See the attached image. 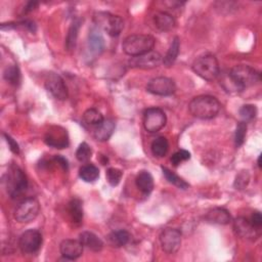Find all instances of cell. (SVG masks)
Listing matches in <instances>:
<instances>
[{
    "label": "cell",
    "instance_id": "1",
    "mask_svg": "<svg viewBox=\"0 0 262 262\" xmlns=\"http://www.w3.org/2000/svg\"><path fill=\"white\" fill-rule=\"evenodd\" d=\"M221 108L220 103L214 97L200 96L195 98L189 106L191 114L199 119L207 120L217 116Z\"/></svg>",
    "mask_w": 262,
    "mask_h": 262
},
{
    "label": "cell",
    "instance_id": "2",
    "mask_svg": "<svg viewBox=\"0 0 262 262\" xmlns=\"http://www.w3.org/2000/svg\"><path fill=\"white\" fill-rule=\"evenodd\" d=\"M8 194L12 199H19L28 188V180L25 172L18 165H11L6 176Z\"/></svg>",
    "mask_w": 262,
    "mask_h": 262
},
{
    "label": "cell",
    "instance_id": "3",
    "mask_svg": "<svg viewBox=\"0 0 262 262\" xmlns=\"http://www.w3.org/2000/svg\"><path fill=\"white\" fill-rule=\"evenodd\" d=\"M155 38L151 35L136 34L128 36L122 44L123 51L130 56H137L153 50Z\"/></svg>",
    "mask_w": 262,
    "mask_h": 262
},
{
    "label": "cell",
    "instance_id": "4",
    "mask_svg": "<svg viewBox=\"0 0 262 262\" xmlns=\"http://www.w3.org/2000/svg\"><path fill=\"white\" fill-rule=\"evenodd\" d=\"M228 75L241 92L247 89V87L259 83L261 80L260 73L252 67L246 65H239L234 67Z\"/></svg>",
    "mask_w": 262,
    "mask_h": 262
},
{
    "label": "cell",
    "instance_id": "5",
    "mask_svg": "<svg viewBox=\"0 0 262 262\" xmlns=\"http://www.w3.org/2000/svg\"><path fill=\"white\" fill-rule=\"evenodd\" d=\"M194 72L201 78L212 81L219 75V65L214 55L206 54L200 56L193 64Z\"/></svg>",
    "mask_w": 262,
    "mask_h": 262
},
{
    "label": "cell",
    "instance_id": "6",
    "mask_svg": "<svg viewBox=\"0 0 262 262\" xmlns=\"http://www.w3.org/2000/svg\"><path fill=\"white\" fill-rule=\"evenodd\" d=\"M40 211V205L37 199L28 198L24 200L17 207L15 211V218L20 223H28L34 220Z\"/></svg>",
    "mask_w": 262,
    "mask_h": 262
},
{
    "label": "cell",
    "instance_id": "7",
    "mask_svg": "<svg viewBox=\"0 0 262 262\" xmlns=\"http://www.w3.org/2000/svg\"><path fill=\"white\" fill-rule=\"evenodd\" d=\"M99 27L103 28L110 36H119L124 28L123 20L119 16L111 15L109 13H100L95 18Z\"/></svg>",
    "mask_w": 262,
    "mask_h": 262
},
{
    "label": "cell",
    "instance_id": "8",
    "mask_svg": "<svg viewBox=\"0 0 262 262\" xmlns=\"http://www.w3.org/2000/svg\"><path fill=\"white\" fill-rule=\"evenodd\" d=\"M177 86L174 81L167 77H157L152 80L147 85V91L155 96L168 97L176 93Z\"/></svg>",
    "mask_w": 262,
    "mask_h": 262
},
{
    "label": "cell",
    "instance_id": "9",
    "mask_svg": "<svg viewBox=\"0 0 262 262\" xmlns=\"http://www.w3.org/2000/svg\"><path fill=\"white\" fill-rule=\"evenodd\" d=\"M166 114L160 108H150L143 114V126L147 131L155 133L166 124Z\"/></svg>",
    "mask_w": 262,
    "mask_h": 262
},
{
    "label": "cell",
    "instance_id": "10",
    "mask_svg": "<svg viewBox=\"0 0 262 262\" xmlns=\"http://www.w3.org/2000/svg\"><path fill=\"white\" fill-rule=\"evenodd\" d=\"M162 249L167 254H176L182 245V234L176 228H165L160 235Z\"/></svg>",
    "mask_w": 262,
    "mask_h": 262
},
{
    "label": "cell",
    "instance_id": "11",
    "mask_svg": "<svg viewBox=\"0 0 262 262\" xmlns=\"http://www.w3.org/2000/svg\"><path fill=\"white\" fill-rule=\"evenodd\" d=\"M42 245V236L37 229L25 231L19 240V247L25 254L36 253Z\"/></svg>",
    "mask_w": 262,
    "mask_h": 262
},
{
    "label": "cell",
    "instance_id": "12",
    "mask_svg": "<svg viewBox=\"0 0 262 262\" xmlns=\"http://www.w3.org/2000/svg\"><path fill=\"white\" fill-rule=\"evenodd\" d=\"M45 89L56 100L65 101L68 98V89L64 79L55 74L49 73L45 79Z\"/></svg>",
    "mask_w": 262,
    "mask_h": 262
},
{
    "label": "cell",
    "instance_id": "13",
    "mask_svg": "<svg viewBox=\"0 0 262 262\" xmlns=\"http://www.w3.org/2000/svg\"><path fill=\"white\" fill-rule=\"evenodd\" d=\"M163 62L161 54L155 50H151L143 54L131 57L129 64L133 68L150 70L159 67Z\"/></svg>",
    "mask_w": 262,
    "mask_h": 262
},
{
    "label": "cell",
    "instance_id": "14",
    "mask_svg": "<svg viewBox=\"0 0 262 262\" xmlns=\"http://www.w3.org/2000/svg\"><path fill=\"white\" fill-rule=\"evenodd\" d=\"M234 229L237 236L243 239L255 240L259 237V228L254 226L252 222L245 217H239L234 221Z\"/></svg>",
    "mask_w": 262,
    "mask_h": 262
},
{
    "label": "cell",
    "instance_id": "15",
    "mask_svg": "<svg viewBox=\"0 0 262 262\" xmlns=\"http://www.w3.org/2000/svg\"><path fill=\"white\" fill-rule=\"evenodd\" d=\"M46 144L55 149H65L69 145L67 130L62 127H53L49 129L45 135Z\"/></svg>",
    "mask_w": 262,
    "mask_h": 262
},
{
    "label": "cell",
    "instance_id": "16",
    "mask_svg": "<svg viewBox=\"0 0 262 262\" xmlns=\"http://www.w3.org/2000/svg\"><path fill=\"white\" fill-rule=\"evenodd\" d=\"M83 247L84 246L80 241L67 239L62 242L60 250L65 258L69 260H75L82 255Z\"/></svg>",
    "mask_w": 262,
    "mask_h": 262
},
{
    "label": "cell",
    "instance_id": "17",
    "mask_svg": "<svg viewBox=\"0 0 262 262\" xmlns=\"http://www.w3.org/2000/svg\"><path fill=\"white\" fill-rule=\"evenodd\" d=\"M116 128V123L112 119H105L100 125L96 126L94 129L95 137L100 141L108 140L114 133Z\"/></svg>",
    "mask_w": 262,
    "mask_h": 262
},
{
    "label": "cell",
    "instance_id": "18",
    "mask_svg": "<svg viewBox=\"0 0 262 262\" xmlns=\"http://www.w3.org/2000/svg\"><path fill=\"white\" fill-rule=\"evenodd\" d=\"M79 241L84 247L95 252H99L104 248V242L97 235L91 231L81 232L79 236Z\"/></svg>",
    "mask_w": 262,
    "mask_h": 262
},
{
    "label": "cell",
    "instance_id": "19",
    "mask_svg": "<svg viewBox=\"0 0 262 262\" xmlns=\"http://www.w3.org/2000/svg\"><path fill=\"white\" fill-rule=\"evenodd\" d=\"M205 219L209 223L225 225L231 221V216L228 211L223 208H214L206 214Z\"/></svg>",
    "mask_w": 262,
    "mask_h": 262
},
{
    "label": "cell",
    "instance_id": "20",
    "mask_svg": "<svg viewBox=\"0 0 262 262\" xmlns=\"http://www.w3.org/2000/svg\"><path fill=\"white\" fill-rule=\"evenodd\" d=\"M89 48L95 54H101L105 49V39L98 29H93L89 35Z\"/></svg>",
    "mask_w": 262,
    "mask_h": 262
},
{
    "label": "cell",
    "instance_id": "21",
    "mask_svg": "<svg viewBox=\"0 0 262 262\" xmlns=\"http://www.w3.org/2000/svg\"><path fill=\"white\" fill-rule=\"evenodd\" d=\"M154 22L157 26V28L163 32L171 31L174 27H176V20L173 17L167 13L159 12L154 16Z\"/></svg>",
    "mask_w": 262,
    "mask_h": 262
},
{
    "label": "cell",
    "instance_id": "22",
    "mask_svg": "<svg viewBox=\"0 0 262 262\" xmlns=\"http://www.w3.org/2000/svg\"><path fill=\"white\" fill-rule=\"evenodd\" d=\"M136 186L143 194H150L154 189V179L149 171H140L136 178Z\"/></svg>",
    "mask_w": 262,
    "mask_h": 262
},
{
    "label": "cell",
    "instance_id": "23",
    "mask_svg": "<svg viewBox=\"0 0 262 262\" xmlns=\"http://www.w3.org/2000/svg\"><path fill=\"white\" fill-rule=\"evenodd\" d=\"M79 177L86 183H93L100 178V170L94 164H86L80 168Z\"/></svg>",
    "mask_w": 262,
    "mask_h": 262
},
{
    "label": "cell",
    "instance_id": "24",
    "mask_svg": "<svg viewBox=\"0 0 262 262\" xmlns=\"http://www.w3.org/2000/svg\"><path fill=\"white\" fill-rule=\"evenodd\" d=\"M68 210H69V214L71 216V219L72 221L79 225L82 220H83V206H82V202L75 198V199H72L69 203V206H68Z\"/></svg>",
    "mask_w": 262,
    "mask_h": 262
},
{
    "label": "cell",
    "instance_id": "25",
    "mask_svg": "<svg viewBox=\"0 0 262 262\" xmlns=\"http://www.w3.org/2000/svg\"><path fill=\"white\" fill-rule=\"evenodd\" d=\"M180 47H181V40L179 37H176L173 39V41L163 60V63L166 67H171L174 63H176V61L179 56V53H180Z\"/></svg>",
    "mask_w": 262,
    "mask_h": 262
},
{
    "label": "cell",
    "instance_id": "26",
    "mask_svg": "<svg viewBox=\"0 0 262 262\" xmlns=\"http://www.w3.org/2000/svg\"><path fill=\"white\" fill-rule=\"evenodd\" d=\"M80 26H81L80 20H76L72 23V25L69 29L68 35H67V39H66V46H67L68 50H73L75 48Z\"/></svg>",
    "mask_w": 262,
    "mask_h": 262
},
{
    "label": "cell",
    "instance_id": "27",
    "mask_svg": "<svg viewBox=\"0 0 262 262\" xmlns=\"http://www.w3.org/2000/svg\"><path fill=\"white\" fill-rule=\"evenodd\" d=\"M152 153L155 157L157 158H162L164 157L167 152H168V149H169V143H168V140L161 136V137H158L156 138L153 142H152Z\"/></svg>",
    "mask_w": 262,
    "mask_h": 262
},
{
    "label": "cell",
    "instance_id": "28",
    "mask_svg": "<svg viewBox=\"0 0 262 262\" xmlns=\"http://www.w3.org/2000/svg\"><path fill=\"white\" fill-rule=\"evenodd\" d=\"M162 171H163V174L165 179L170 183L172 184L173 186L178 187L179 189H182V190H187L189 189L190 185L188 183H186L183 179H181L180 177H178L176 173L172 172L171 170H169L168 168L166 167H162Z\"/></svg>",
    "mask_w": 262,
    "mask_h": 262
},
{
    "label": "cell",
    "instance_id": "29",
    "mask_svg": "<svg viewBox=\"0 0 262 262\" xmlns=\"http://www.w3.org/2000/svg\"><path fill=\"white\" fill-rule=\"evenodd\" d=\"M83 120L86 124H89L93 127H96V126L100 125L105 120V118L102 115V113L100 111H98L97 109H89L84 113Z\"/></svg>",
    "mask_w": 262,
    "mask_h": 262
},
{
    "label": "cell",
    "instance_id": "30",
    "mask_svg": "<svg viewBox=\"0 0 262 262\" xmlns=\"http://www.w3.org/2000/svg\"><path fill=\"white\" fill-rule=\"evenodd\" d=\"M130 240V235L128 231L120 229V230H116L113 231L110 236H109V241L110 243L114 246V247H122L125 246L126 244H128Z\"/></svg>",
    "mask_w": 262,
    "mask_h": 262
},
{
    "label": "cell",
    "instance_id": "31",
    "mask_svg": "<svg viewBox=\"0 0 262 262\" xmlns=\"http://www.w3.org/2000/svg\"><path fill=\"white\" fill-rule=\"evenodd\" d=\"M5 79L12 85H19L21 82V71L16 65L9 66L4 73Z\"/></svg>",
    "mask_w": 262,
    "mask_h": 262
},
{
    "label": "cell",
    "instance_id": "32",
    "mask_svg": "<svg viewBox=\"0 0 262 262\" xmlns=\"http://www.w3.org/2000/svg\"><path fill=\"white\" fill-rule=\"evenodd\" d=\"M106 177H107L108 183L112 187H117L120 184L121 180H122L123 172L120 169H118V168H109L107 170Z\"/></svg>",
    "mask_w": 262,
    "mask_h": 262
},
{
    "label": "cell",
    "instance_id": "33",
    "mask_svg": "<svg viewBox=\"0 0 262 262\" xmlns=\"http://www.w3.org/2000/svg\"><path fill=\"white\" fill-rule=\"evenodd\" d=\"M93 155L92 148L86 142H82L76 151V158L80 162H87Z\"/></svg>",
    "mask_w": 262,
    "mask_h": 262
},
{
    "label": "cell",
    "instance_id": "34",
    "mask_svg": "<svg viewBox=\"0 0 262 262\" xmlns=\"http://www.w3.org/2000/svg\"><path fill=\"white\" fill-rule=\"evenodd\" d=\"M239 113L241 118L244 120V122H247L255 118L257 114V109L254 105H245L240 109Z\"/></svg>",
    "mask_w": 262,
    "mask_h": 262
},
{
    "label": "cell",
    "instance_id": "35",
    "mask_svg": "<svg viewBox=\"0 0 262 262\" xmlns=\"http://www.w3.org/2000/svg\"><path fill=\"white\" fill-rule=\"evenodd\" d=\"M246 133H247V123L242 121L238 124L237 129H236V135H235V142L237 147H241L244 141H245V137H246Z\"/></svg>",
    "mask_w": 262,
    "mask_h": 262
},
{
    "label": "cell",
    "instance_id": "36",
    "mask_svg": "<svg viewBox=\"0 0 262 262\" xmlns=\"http://www.w3.org/2000/svg\"><path fill=\"white\" fill-rule=\"evenodd\" d=\"M190 158H191L190 152H188V151H186V150H182V151L177 152L176 154H174V155L171 157V163H172L174 166H179L180 164H182L183 162L189 160Z\"/></svg>",
    "mask_w": 262,
    "mask_h": 262
},
{
    "label": "cell",
    "instance_id": "37",
    "mask_svg": "<svg viewBox=\"0 0 262 262\" xmlns=\"http://www.w3.org/2000/svg\"><path fill=\"white\" fill-rule=\"evenodd\" d=\"M249 180H250V176H249L248 171H243L237 177L236 182H235V187L239 190H242L248 185Z\"/></svg>",
    "mask_w": 262,
    "mask_h": 262
},
{
    "label": "cell",
    "instance_id": "38",
    "mask_svg": "<svg viewBox=\"0 0 262 262\" xmlns=\"http://www.w3.org/2000/svg\"><path fill=\"white\" fill-rule=\"evenodd\" d=\"M5 136H6L7 142H8L9 145H10L11 151H12L13 153H15V154H19V153H20V148H19V144L17 143V141H16L14 138H12L10 135H8V134H5Z\"/></svg>",
    "mask_w": 262,
    "mask_h": 262
},
{
    "label": "cell",
    "instance_id": "39",
    "mask_svg": "<svg viewBox=\"0 0 262 262\" xmlns=\"http://www.w3.org/2000/svg\"><path fill=\"white\" fill-rule=\"evenodd\" d=\"M250 221L252 222V224L254 226H256L257 228L260 229V227L262 225V216H261V214L259 212H254L252 214V217H251Z\"/></svg>",
    "mask_w": 262,
    "mask_h": 262
},
{
    "label": "cell",
    "instance_id": "40",
    "mask_svg": "<svg viewBox=\"0 0 262 262\" xmlns=\"http://www.w3.org/2000/svg\"><path fill=\"white\" fill-rule=\"evenodd\" d=\"M54 160H55L65 170L68 169V161H67L65 158H63V157H61V156H56V157L54 158Z\"/></svg>",
    "mask_w": 262,
    "mask_h": 262
},
{
    "label": "cell",
    "instance_id": "41",
    "mask_svg": "<svg viewBox=\"0 0 262 262\" xmlns=\"http://www.w3.org/2000/svg\"><path fill=\"white\" fill-rule=\"evenodd\" d=\"M38 7V3H33V2H31V3H29L28 5H27V7H26V9H25V12H32L33 10H35L36 8Z\"/></svg>",
    "mask_w": 262,
    "mask_h": 262
},
{
    "label": "cell",
    "instance_id": "42",
    "mask_svg": "<svg viewBox=\"0 0 262 262\" xmlns=\"http://www.w3.org/2000/svg\"><path fill=\"white\" fill-rule=\"evenodd\" d=\"M258 166L261 167V156H259V158H258Z\"/></svg>",
    "mask_w": 262,
    "mask_h": 262
}]
</instances>
